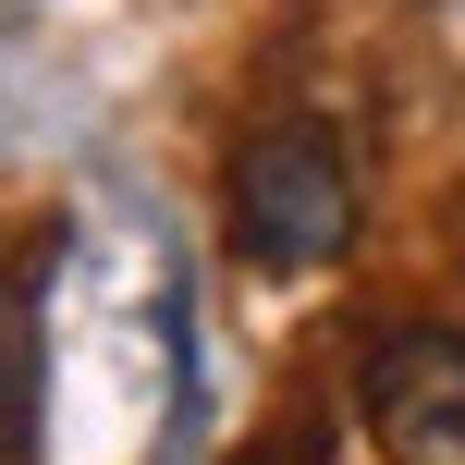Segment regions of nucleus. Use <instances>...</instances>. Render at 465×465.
I'll use <instances>...</instances> for the list:
<instances>
[{
  "mask_svg": "<svg viewBox=\"0 0 465 465\" xmlns=\"http://www.w3.org/2000/svg\"><path fill=\"white\" fill-rule=\"evenodd\" d=\"M355 245V160L331 123H257L232 147V257L270 282H306Z\"/></svg>",
  "mask_w": 465,
  "mask_h": 465,
  "instance_id": "nucleus-1",
  "label": "nucleus"
},
{
  "mask_svg": "<svg viewBox=\"0 0 465 465\" xmlns=\"http://www.w3.org/2000/svg\"><path fill=\"white\" fill-rule=\"evenodd\" d=\"M355 404H368V441L392 465H465V331L392 319L355 368Z\"/></svg>",
  "mask_w": 465,
  "mask_h": 465,
  "instance_id": "nucleus-2",
  "label": "nucleus"
},
{
  "mask_svg": "<svg viewBox=\"0 0 465 465\" xmlns=\"http://www.w3.org/2000/svg\"><path fill=\"white\" fill-rule=\"evenodd\" d=\"M37 380H49V355H37V270H13L0 282V465L37 453Z\"/></svg>",
  "mask_w": 465,
  "mask_h": 465,
  "instance_id": "nucleus-3",
  "label": "nucleus"
}]
</instances>
